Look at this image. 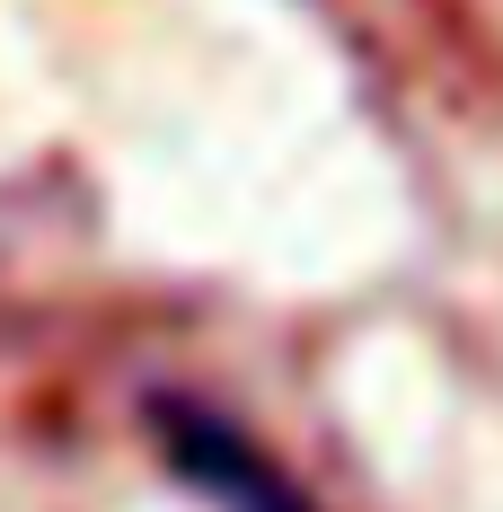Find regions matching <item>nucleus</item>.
Here are the masks:
<instances>
[{"instance_id": "1", "label": "nucleus", "mask_w": 503, "mask_h": 512, "mask_svg": "<svg viewBox=\"0 0 503 512\" xmlns=\"http://www.w3.org/2000/svg\"><path fill=\"white\" fill-rule=\"evenodd\" d=\"M142 415H151V433H159V460L177 468L203 504H221V512H318L301 495V477L274 460V451H256L221 407L177 398V389H151Z\"/></svg>"}]
</instances>
